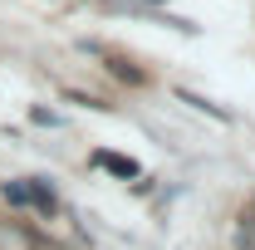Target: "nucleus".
I'll list each match as a JSON object with an SVG mask.
<instances>
[{"mask_svg":"<svg viewBox=\"0 0 255 250\" xmlns=\"http://www.w3.org/2000/svg\"><path fill=\"white\" fill-rule=\"evenodd\" d=\"M94 167H103V172H113V177H123V182H137V177H142V167H137L132 157L103 152V147H98V152H94Z\"/></svg>","mask_w":255,"mask_h":250,"instance_id":"f257e3e1","label":"nucleus"},{"mask_svg":"<svg viewBox=\"0 0 255 250\" xmlns=\"http://www.w3.org/2000/svg\"><path fill=\"white\" fill-rule=\"evenodd\" d=\"M5 201H15V206H25V201H30V187H5Z\"/></svg>","mask_w":255,"mask_h":250,"instance_id":"f03ea898","label":"nucleus"}]
</instances>
